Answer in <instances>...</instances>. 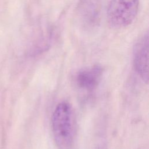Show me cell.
<instances>
[{
  "label": "cell",
  "instance_id": "cell-3",
  "mask_svg": "<svg viewBox=\"0 0 149 149\" xmlns=\"http://www.w3.org/2000/svg\"><path fill=\"white\" fill-rule=\"evenodd\" d=\"M148 34L146 33L136 43L133 49V66L142 80L148 81Z\"/></svg>",
  "mask_w": 149,
  "mask_h": 149
},
{
  "label": "cell",
  "instance_id": "cell-2",
  "mask_svg": "<svg viewBox=\"0 0 149 149\" xmlns=\"http://www.w3.org/2000/svg\"><path fill=\"white\" fill-rule=\"evenodd\" d=\"M139 6V0H110L107 10L109 24L116 29L127 27L135 19Z\"/></svg>",
  "mask_w": 149,
  "mask_h": 149
},
{
  "label": "cell",
  "instance_id": "cell-4",
  "mask_svg": "<svg viewBox=\"0 0 149 149\" xmlns=\"http://www.w3.org/2000/svg\"><path fill=\"white\" fill-rule=\"evenodd\" d=\"M102 74V69L98 65L80 70L76 76L77 86L86 91H93L98 85Z\"/></svg>",
  "mask_w": 149,
  "mask_h": 149
},
{
  "label": "cell",
  "instance_id": "cell-1",
  "mask_svg": "<svg viewBox=\"0 0 149 149\" xmlns=\"http://www.w3.org/2000/svg\"><path fill=\"white\" fill-rule=\"evenodd\" d=\"M51 127L55 142L59 149H74V116L69 103L63 101L56 105L51 118Z\"/></svg>",
  "mask_w": 149,
  "mask_h": 149
}]
</instances>
